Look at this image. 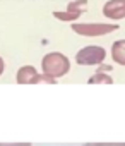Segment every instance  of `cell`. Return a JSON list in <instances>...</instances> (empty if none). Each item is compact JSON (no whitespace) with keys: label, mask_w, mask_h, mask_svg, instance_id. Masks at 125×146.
<instances>
[{"label":"cell","mask_w":125,"mask_h":146,"mask_svg":"<svg viewBox=\"0 0 125 146\" xmlns=\"http://www.w3.org/2000/svg\"><path fill=\"white\" fill-rule=\"evenodd\" d=\"M4 69H5V64H4V58L0 57V76H2V72H4Z\"/></svg>","instance_id":"12"},{"label":"cell","mask_w":125,"mask_h":146,"mask_svg":"<svg viewBox=\"0 0 125 146\" xmlns=\"http://www.w3.org/2000/svg\"><path fill=\"white\" fill-rule=\"evenodd\" d=\"M16 81L19 84H38V83H50L53 84L55 83V78H50L46 74H38V70L33 67V65H24L17 70V76H16Z\"/></svg>","instance_id":"4"},{"label":"cell","mask_w":125,"mask_h":146,"mask_svg":"<svg viewBox=\"0 0 125 146\" xmlns=\"http://www.w3.org/2000/svg\"><path fill=\"white\" fill-rule=\"evenodd\" d=\"M111 58L116 64L125 65V40H118L111 45Z\"/></svg>","instance_id":"6"},{"label":"cell","mask_w":125,"mask_h":146,"mask_svg":"<svg viewBox=\"0 0 125 146\" xmlns=\"http://www.w3.org/2000/svg\"><path fill=\"white\" fill-rule=\"evenodd\" d=\"M70 69V62L65 55H62L58 52H51L48 55L43 57L41 60V70L43 74L50 76V78H62L65 76Z\"/></svg>","instance_id":"1"},{"label":"cell","mask_w":125,"mask_h":146,"mask_svg":"<svg viewBox=\"0 0 125 146\" xmlns=\"http://www.w3.org/2000/svg\"><path fill=\"white\" fill-rule=\"evenodd\" d=\"M86 5H88V0H76V2H70L67 5V11L69 12H79V14H82L84 9H86Z\"/></svg>","instance_id":"9"},{"label":"cell","mask_w":125,"mask_h":146,"mask_svg":"<svg viewBox=\"0 0 125 146\" xmlns=\"http://www.w3.org/2000/svg\"><path fill=\"white\" fill-rule=\"evenodd\" d=\"M0 146H33L31 143H0Z\"/></svg>","instance_id":"11"},{"label":"cell","mask_w":125,"mask_h":146,"mask_svg":"<svg viewBox=\"0 0 125 146\" xmlns=\"http://www.w3.org/2000/svg\"><path fill=\"white\" fill-rule=\"evenodd\" d=\"M105 57H106V52L103 46L89 45L79 50V53L76 55V62L79 65H99L105 60Z\"/></svg>","instance_id":"3"},{"label":"cell","mask_w":125,"mask_h":146,"mask_svg":"<svg viewBox=\"0 0 125 146\" xmlns=\"http://www.w3.org/2000/svg\"><path fill=\"white\" fill-rule=\"evenodd\" d=\"M118 24H101V23H76L72 24V31L81 36H103L111 31H116Z\"/></svg>","instance_id":"2"},{"label":"cell","mask_w":125,"mask_h":146,"mask_svg":"<svg viewBox=\"0 0 125 146\" xmlns=\"http://www.w3.org/2000/svg\"><path fill=\"white\" fill-rule=\"evenodd\" d=\"M53 17H57V19H60V21H69V23H72V21H77L79 17H81V14L79 12H69V11H65V12H53Z\"/></svg>","instance_id":"8"},{"label":"cell","mask_w":125,"mask_h":146,"mask_svg":"<svg viewBox=\"0 0 125 146\" xmlns=\"http://www.w3.org/2000/svg\"><path fill=\"white\" fill-rule=\"evenodd\" d=\"M103 14L113 21L123 19L125 17V0H108L103 7Z\"/></svg>","instance_id":"5"},{"label":"cell","mask_w":125,"mask_h":146,"mask_svg":"<svg viewBox=\"0 0 125 146\" xmlns=\"http://www.w3.org/2000/svg\"><path fill=\"white\" fill-rule=\"evenodd\" d=\"M88 83L89 84H113V78H110L105 72H96L93 78H89Z\"/></svg>","instance_id":"7"},{"label":"cell","mask_w":125,"mask_h":146,"mask_svg":"<svg viewBox=\"0 0 125 146\" xmlns=\"http://www.w3.org/2000/svg\"><path fill=\"white\" fill-rule=\"evenodd\" d=\"M84 146H125V143H88Z\"/></svg>","instance_id":"10"}]
</instances>
